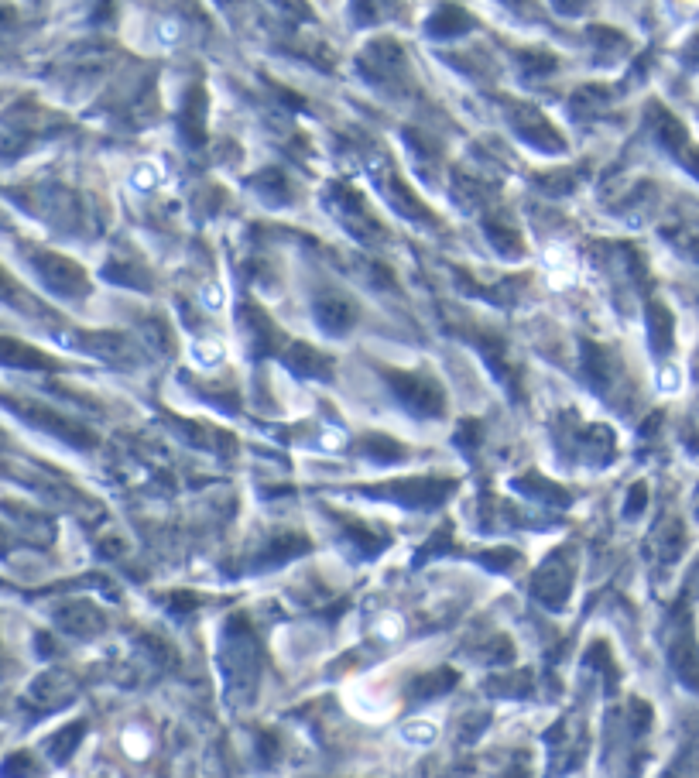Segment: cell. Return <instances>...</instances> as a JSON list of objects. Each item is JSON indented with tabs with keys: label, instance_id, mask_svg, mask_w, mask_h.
Instances as JSON below:
<instances>
[{
	"label": "cell",
	"instance_id": "1",
	"mask_svg": "<svg viewBox=\"0 0 699 778\" xmlns=\"http://www.w3.org/2000/svg\"><path fill=\"white\" fill-rule=\"evenodd\" d=\"M436 737H439L436 720L419 717V720H408V724L401 727V741H405L408 748H432V744H436Z\"/></svg>",
	"mask_w": 699,
	"mask_h": 778
},
{
	"label": "cell",
	"instance_id": "2",
	"mask_svg": "<svg viewBox=\"0 0 699 778\" xmlns=\"http://www.w3.org/2000/svg\"><path fill=\"white\" fill-rule=\"evenodd\" d=\"M189 360L196 367H216L223 360V343L216 340H196L189 347Z\"/></svg>",
	"mask_w": 699,
	"mask_h": 778
},
{
	"label": "cell",
	"instance_id": "3",
	"mask_svg": "<svg viewBox=\"0 0 699 778\" xmlns=\"http://www.w3.org/2000/svg\"><path fill=\"white\" fill-rule=\"evenodd\" d=\"M460 28H466V14L456 11V7H443V11L429 21V31H436V35H453V31H460Z\"/></svg>",
	"mask_w": 699,
	"mask_h": 778
},
{
	"label": "cell",
	"instance_id": "4",
	"mask_svg": "<svg viewBox=\"0 0 699 778\" xmlns=\"http://www.w3.org/2000/svg\"><path fill=\"white\" fill-rule=\"evenodd\" d=\"M374 631H377V638L395 641V638L401 635V617H398V614H384V617H377Z\"/></svg>",
	"mask_w": 699,
	"mask_h": 778
},
{
	"label": "cell",
	"instance_id": "5",
	"mask_svg": "<svg viewBox=\"0 0 699 778\" xmlns=\"http://www.w3.org/2000/svg\"><path fill=\"white\" fill-rule=\"evenodd\" d=\"M124 748L131 751L134 758H144V755H148V748H151V741H148V734H144V731H127L124 734Z\"/></svg>",
	"mask_w": 699,
	"mask_h": 778
},
{
	"label": "cell",
	"instance_id": "6",
	"mask_svg": "<svg viewBox=\"0 0 699 778\" xmlns=\"http://www.w3.org/2000/svg\"><path fill=\"white\" fill-rule=\"evenodd\" d=\"M679 384H682V378H679L676 367H665V371L658 374V388H662V391H676Z\"/></svg>",
	"mask_w": 699,
	"mask_h": 778
},
{
	"label": "cell",
	"instance_id": "7",
	"mask_svg": "<svg viewBox=\"0 0 699 778\" xmlns=\"http://www.w3.org/2000/svg\"><path fill=\"white\" fill-rule=\"evenodd\" d=\"M203 306L206 309H216V306H223V292H220V288H206V292H203Z\"/></svg>",
	"mask_w": 699,
	"mask_h": 778
}]
</instances>
